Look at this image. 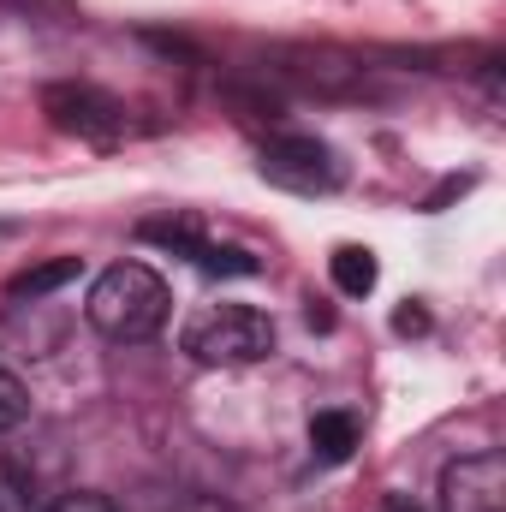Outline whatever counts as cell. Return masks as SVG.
<instances>
[{
	"label": "cell",
	"instance_id": "6da1fadb",
	"mask_svg": "<svg viewBox=\"0 0 506 512\" xmlns=\"http://www.w3.org/2000/svg\"><path fill=\"white\" fill-rule=\"evenodd\" d=\"M84 316H90V328H96L102 340L137 346V340L161 334V322H167V280H161L149 262H114V268L90 286Z\"/></svg>",
	"mask_w": 506,
	"mask_h": 512
},
{
	"label": "cell",
	"instance_id": "7a4b0ae2",
	"mask_svg": "<svg viewBox=\"0 0 506 512\" xmlns=\"http://www.w3.org/2000/svg\"><path fill=\"white\" fill-rule=\"evenodd\" d=\"M185 352L197 364H262L274 352V322L251 304H215L185 328Z\"/></svg>",
	"mask_w": 506,
	"mask_h": 512
},
{
	"label": "cell",
	"instance_id": "3957f363",
	"mask_svg": "<svg viewBox=\"0 0 506 512\" xmlns=\"http://www.w3.org/2000/svg\"><path fill=\"white\" fill-rule=\"evenodd\" d=\"M262 179L280 185V191H298V197H322V191L340 185V161L316 137H274L262 149Z\"/></svg>",
	"mask_w": 506,
	"mask_h": 512
},
{
	"label": "cell",
	"instance_id": "277c9868",
	"mask_svg": "<svg viewBox=\"0 0 506 512\" xmlns=\"http://www.w3.org/2000/svg\"><path fill=\"white\" fill-rule=\"evenodd\" d=\"M441 512H506V459L495 447L441 471Z\"/></svg>",
	"mask_w": 506,
	"mask_h": 512
},
{
	"label": "cell",
	"instance_id": "5b68a950",
	"mask_svg": "<svg viewBox=\"0 0 506 512\" xmlns=\"http://www.w3.org/2000/svg\"><path fill=\"white\" fill-rule=\"evenodd\" d=\"M42 108L54 114V126L60 131H78V137H102V143H114V137L126 131V108H120L114 96L90 90V84H54V90L42 96Z\"/></svg>",
	"mask_w": 506,
	"mask_h": 512
},
{
	"label": "cell",
	"instance_id": "8992f818",
	"mask_svg": "<svg viewBox=\"0 0 506 512\" xmlns=\"http://www.w3.org/2000/svg\"><path fill=\"white\" fill-rule=\"evenodd\" d=\"M310 447H316V459L346 465L352 447H358V417L352 411H316L310 417Z\"/></svg>",
	"mask_w": 506,
	"mask_h": 512
},
{
	"label": "cell",
	"instance_id": "52a82bcc",
	"mask_svg": "<svg viewBox=\"0 0 506 512\" xmlns=\"http://www.w3.org/2000/svg\"><path fill=\"white\" fill-rule=\"evenodd\" d=\"M78 274H84V262H78V256H54V262L24 268L6 292H12V298H42V292H60V286H66V280H78Z\"/></svg>",
	"mask_w": 506,
	"mask_h": 512
},
{
	"label": "cell",
	"instance_id": "ba28073f",
	"mask_svg": "<svg viewBox=\"0 0 506 512\" xmlns=\"http://www.w3.org/2000/svg\"><path fill=\"white\" fill-rule=\"evenodd\" d=\"M334 286L346 292V298H364V292H376V256L364 251V245H346V251H334Z\"/></svg>",
	"mask_w": 506,
	"mask_h": 512
},
{
	"label": "cell",
	"instance_id": "9c48e42d",
	"mask_svg": "<svg viewBox=\"0 0 506 512\" xmlns=\"http://www.w3.org/2000/svg\"><path fill=\"white\" fill-rule=\"evenodd\" d=\"M191 262H197L203 274H239V280H245V274H262V262H256L245 245H203V239H197Z\"/></svg>",
	"mask_w": 506,
	"mask_h": 512
},
{
	"label": "cell",
	"instance_id": "30bf717a",
	"mask_svg": "<svg viewBox=\"0 0 506 512\" xmlns=\"http://www.w3.org/2000/svg\"><path fill=\"white\" fill-rule=\"evenodd\" d=\"M24 417H30V393H24L18 376H6V370H0V435H6V429H18Z\"/></svg>",
	"mask_w": 506,
	"mask_h": 512
},
{
	"label": "cell",
	"instance_id": "8fae6325",
	"mask_svg": "<svg viewBox=\"0 0 506 512\" xmlns=\"http://www.w3.org/2000/svg\"><path fill=\"white\" fill-rule=\"evenodd\" d=\"M48 512H114L108 495H66V501H54Z\"/></svg>",
	"mask_w": 506,
	"mask_h": 512
},
{
	"label": "cell",
	"instance_id": "7c38bea8",
	"mask_svg": "<svg viewBox=\"0 0 506 512\" xmlns=\"http://www.w3.org/2000/svg\"><path fill=\"white\" fill-rule=\"evenodd\" d=\"M393 328H399V334H429V310H417V304H405V310L393 316Z\"/></svg>",
	"mask_w": 506,
	"mask_h": 512
},
{
	"label": "cell",
	"instance_id": "4fadbf2b",
	"mask_svg": "<svg viewBox=\"0 0 506 512\" xmlns=\"http://www.w3.org/2000/svg\"><path fill=\"white\" fill-rule=\"evenodd\" d=\"M387 512H417V507H411L405 495H393V501H387Z\"/></svg>",
	"mask_w": 506,
	"mask_h": 512
}]
</instances>
